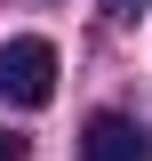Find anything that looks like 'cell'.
Returning a JSON list of instances; mask_svg holds the SVG:
<instances>
[{
    "instance_id": "cell-1",
    "label": "cell",
    "mask_w": 152,
    "mask_h": 161,
    "mask_svg": "<svg viewBox=\"0 0 152 161\" xmlns=\"http://www.w3.org/2000/svg\"><path fill=\"white\" fill-rule=\"evenodd\" d=\"M0 97H8V105H24V113L56 97V48H48L40 32L0 40Z\"/></svg>"
},
{
    "instance_id": "cell-3",
    "label": "cell",
    "mask_w": 152,
    "mask_h": 161,
    "mask_svg": "<svg viewBox=\"0 0 152 161\" xmlns=\"http://www.w3.org/2000/svg\"><path fill=\"white\" fill-rule=\"evenodd\" d=\"M104 16H120V24H128V16H144V0H104Z\"/></svg>"
},
{
    "instance_id": "cell-2",
    "label": "cell",
    "mask_w": 152,
    "mask_h": 161,
    "mask_svg": "<svg viewBox=\"0 0 152 161\" xmlns=\"http://www.w3.org/2000/svg\"><path fill=\"white\" fill-rule=\"evenodd\" d=\"M80 161H152V129H144L136 113H88Z\"/></svg>"
},
{
    "instance_id": "cell-4",
    "label": "cell",
    "mask_w": 152,
    "mask_h": 161,
    "mask_svg": "<svg viewBox=\"0 0 152 161\" xmlns=\"http://www.w3.org/2000/svg\"><path fill=\"white\" fill-rule=\"evenodd\" d=\"M0 161H24V137H8V129H0Z\"/></svg>"
}]
</instances>
